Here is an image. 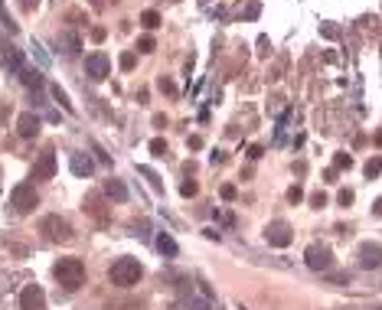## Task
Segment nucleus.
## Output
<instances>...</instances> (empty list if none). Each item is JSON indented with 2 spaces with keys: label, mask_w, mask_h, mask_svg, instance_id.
<instances>
[{
  "label": "nucleus",
  "mask_w": 382,
  "mask_h": 310,
  "mask_svg": "<svg viewBox=\"0 0 382 310\" xmlns=\"http://www.w3.org/2000/svg\"><path fill=\"white\" fill-rule=\"evenodd\" d=\"M52 274H56L59 287H66V291H78L85 284V264L78 258H59L56 268H52Z\"/></svg>",
  "instance_id": "obj_1"
},
{
  "label": "nucleus",
  "mask_w": 382,
  "mask_h": 310,
  "mask_svg": "<svg viewBox=\"0 0 382 310\" xmlns=\"http://www.w3.org/2000/svg\"><path fill=\"white\" fill-rule=\"evenodd\" d=\"M140 274H144V268H140L137 258H118L108 268V281L114 287H134L140 281Z\"/></svg>",
  "instance_id": "obj_2"
},
{
  "label": "nucleus",
  "mask_w": 382,
  "mask_h": 310,
  "mask_svg": "<svg viewBox=\"0 0 382 310\" xmlns=\"http://www.w3.org/2000/svg\"><path fill=\"white\" fill-rule=\"evenodd\" d=\"M36 202H39V196H36V186H33V183H20V186H13V190H10V206L20 212V216L33 212V209H36Z\"/></svg>",
  "instance_id": "obj_3"
},
{
  "label": "nucleus",
  "mask_w": 382,
  "mask_h": 310,
  "mask_svg": "<svg viewBox=\"0 0 382 310\" xmlns=\"http://www.w3.org/2000/svg\"><path fill=\"white\" fill-rule=\"evenodd\" d=\"M304 261H307V268H314V271H330L333 268V248L324 245V242H314V245H307Z\"/></svg>",
  "instance_id": "obj_4"
},
{
  "label": "nucleus",
  "mask_w": 382,
  "mask_h": 310,
  "mask_svg": "<svg viewBox=\"0 0 382 310\" xmlns=\"http://www.w3.org/2000/svg\"><path fill=\"white\" fill-rule=\"evenodd\" d=\"M43 232H46L49 242H72V225L62 216H46L43 219Z\"/></svg>",
  "instance_id": "obj_5"
},
{
  "label": "nucleus",
  "mask_w": 382,
  "mask_h": 310,
  "mask_svg": "<svg viewBox=\"0 0 382 310\" xmlns=\"http://www.w3.org/2000/svg\"><path fill=\"white\" fill-rule=\"evenodd\" d=\"M108 72H111V62H108L105 52H92V56L85 59V75H88V78L102 82V78H108Z\"/></svg>",
  "instance_id": "obj_6"
},
{
  "label": "nucleus",
  "mask_w": 382,
  "mask_h": 310,
  "mask_svg": "<svg viewBox=\"0 0 382 310\" xmlns=\"http://www.w3.org/2000/svg\"><path fill=\"white\" fill-rule=\"evenodd\" d=\"M265 238L274 245V248H288L291 245V225L288 222H281V219H274V222H268V229H265Z\"/></svg>",
  "instance_id": "obj_7"
},
{
  "label": "nucleus",
  "mask_w": 382,
  "mask_h": 310,
  "mask_svg": "<svg viewBox=\"0 0 382 310\" xmlns=\"http://www.w3.org/2000/svg\"><path fill=\"white\" fill-rule=\"evenodd\" d=\"M20 310H46V291H43L39 284L23 287V294H20Z\"/></svg>",
  "instance_id": "obj_8"
},
{
  "label": "nucleus",
  "mask_w": 382,
  "mask_h": 310,
  "mask_svg": "<svg viewBox=\"0 0 382 310\" xmlns=\"http://www.w3.org/2000/svg\"><path fill=\"white\" fill-rule=\"evenodd\" d=\"M379 264H382V248L376 242H363L359 245V268L372 271V268H379Z\"/></svg>",
  "instance_id": "obj_9"
},
{
  "label": "nucleus",
  "mask_w": 382,
  "mask_h": 310,
  "mask_svg": "<svg viewBox=\"0 0 382 310\" xmlns=\"http://www.w3.org/2000/svg\"><path fill=\"white\" fill-rule=\"evenodd\" d=\"M52 176H56V154L46 150V154L39 157L36 170H33V180H52Z\"/></svg>",
  "instance_id": "obj_10"
},
{
  "label": "nucleus",
  "mask_w": 382,
  "mask_h": 310,
  "mask_svg": "<svg viewBox=\"0 0 382 310\" xmlns=\"http://www.w3.org/2000/svg\"><path fill=\"white\" fill-rule=\"evenodd\" d=\"M16 131H20V137H36L39 134V118L33 111H23L20 118H16Z\"/></svg>",
  "instance_id": "obj_11"
},
{
  "label": "nucleus",
  "mask_w": 382,
  "mask_h": 310,
  "mask_svg": "<svg viewBox=\"0 0 382 310\" xmlns=\"http://www.w3.org/2000/svg\"><path fill=\"white\" fill-rule=\"evenodd\" d=\"M69 167H72L75 176H92V170H95V163H92V157H88V154H72Z\"/></svg>",
  "instance_id": "obj_12"
},
{
  "label": "nucleus",
  "mask_w": 382,
  "mask_h": 310,
  "mask_svg": "<svg viewBox=\"0 0 382 310\" xmlns=\"http://www.w3.org/2000/svg\"><path fill=\"white\" fill-rule=\"evenodd\" d=\"M105 196L124 202V199H128V186H124L121 180H108V183H105Z\"/></svg>",
  "instance_id": "obj_13"
},
{
  "label": "nucleus",
  "mask_w": 382,
  "mask_h": 310,
  "mask_svg": "<svg viewBox=\"0 0 382 310\" xmlns=\"http://www.w3.org/2000/svg\"><path fill=\"white\" fill-rule=\"evenodd\" d=\"M20 78H23V85H30V88H43V72L39 69H20Z\"/></svg>",
  "instance_id": "obj_14"
},
{
  "label": "nucleus",
  "mask_w": 382,
  "mask_h": 310,
  "mask_svg": "<svg viewBox=\"0 0 382 310\" xmlns=\"http://www.w3.org/2000/svg\"><path fill=\"white\" fill-rule=\"evenodd\" d=\"M157 248H160V252L167 255V258H173V255H176V242H173V238L167 235V232H160V235H157Z\"/></svg>",
  "instance_id": "obj_15"
},
{
  "label": "nucleus",
  "mask_w": 382,
  "mask_h": 310,
  "mask_svg": "<svg viewBox=\"0 0 382 310\" xmlns=\"http://www.w3.org/2000/svg\"><path fill=\"white\" fill-rule=\"evenodd\" d=\"M49 92H52V98H56V101H59V105H62V108H66L69 114H72V111H75V108H72V101H69V95H66V92H62V88H59V85H49Z\"/></svg>",
  "instance_id": "obj_16"
},
{
  "label": "nucleus",
  "mask_w": 382,
  "mask_h": 310,
  "mask_svg": "<svg viewBox=\"0 0 382 310\" xmlns=\"http://www.w3.org/2000/svg\"><path fill=\"white\" fill-rule=\"evenodd\" d=\"M140 26L157 30V26H160V13H157V10H144V13H140Z\"/></svg>",
  "instance_id": "obj_17"
},
{
  "label": "nucleus",
  "mask_w": 382,
  "mask_h": 310,
  "mask_svg": "<svg viewBox=\"0 0 382 310\" xmlns=\"http://www.w3.org/2000/svg\"><path fill=\"white\" fill-rule=\"evenodd\" d=\"M4 66H7V69H16V72H20V69H23V56H20L16 49H10V52L4 56Z\"/></svg>",
  "instance_id": "obj_18"
},
{
  "label": "nucleus",
  "mask_w": 382,
  "mask_h": 310,
  "mask_svg": "<svg viewBox=\"0 0 382 310\" xmlns=\"http://www.w3.org/2000/svg\"><path fill=\"white\" fill-rule=\"evenodd\" d=\"M186 310H212V304L203 300V297H190V300H186Z\"/></svg>",
  "instance_id": "obj_19"
},
{
  "label": "nucleus",
  "mask_w": 382,
  "mask_h": 310,
  "mask_svg": "<svg viewBox=\"0 0 382 310\" xmlns=\"http://www.w3.org/2000/svg\"><path fill=\"white\" fill-rule=\"evenodd\" d=\"M382 173V157H372V160L366 163V176L372 180V176H379Z\"/></svg>",
  "instance_id": "obj_20"
},
{
  "label": "nucleus",
  "mask_w": 382,
  "mask_h": 310,
  "mask_svg": "<svg viewBox=\"0 0 382 310\" xmlns=\"http://www.w3.org/2000/svg\"><path fill=\"white\" fill-rule=\"evenodd\" d=\"M150 154H154V157H167V140L154 137V140H150Z\"/></svg>",
  "instance_id": "obj_21"
},
{
  "label": "nucleus",
  "mask_w": 382,
  "mask_h": 310,
  "mask_svg": "<svg viewBox=\"0 0 382 310\" xmlns=\"http://www.w3.org/2000/svg\"><path fill=\"white\" fill-rule=\"evenodd\" d=\"M333 167H336V170H350V167H353V157H350V154H336V157H333Z\"/></svg>",
  "instance_id": "obj_22"
},
{
  "label": "nucleus",
  "mask_w": 382,
  "mask_h": 310,
  "mask_svg": "<svg viewBox=\"0 0 382 310\" xmlns=\"http://www.w3.org/2000/svg\"><path fill=\"white\" fill-rule=\"evenodd\" d=\"M180 193H183V196H196V193H199V183H196V180H183V183H180Z\"/></svg>",
  "instance_id": "obj_23"
},
{
  "label": "nucleus",
  "mask_w": 382,
  "mask_h": 310,
  "mask_svg": "<svg viewBox=\"0 0 382 310\" xmlns=\"http://www.w3.org/2000/svg\"><path fill=\"white\" fill-rule=\"evenodd\" d=\"M62 39H66V52H69V56H75V52H78V36H75V33H66V36H62Z\"/></svg>",
  "instance_id": "obj_24"
},
{
  "label": "nucleus",
  "mask_w": 382,
  "mask_h": 310,
  "mask_svg": "<svg viewBox=\"0 0 382 310\" xmlns=\"http://www.w3.org/2000/svg\"><path fill=\"white\" fill-rule=\"evenodd\" d=\"M154 49H157L154 36H140V43H137V52H154Z\"/></svg>",
  "instance_id": "obj_25"
},
{
  "label": "nucleus",
  "mask_w": 382,
  "mask_h": 310,
  "mask_svg": "<svg viewBox=\"0 0 382 310\" xmlns=\"http://www.w3.org/2000/svg\"><path fill=\"white\" fill-rule=\"evenodd\" d=\"M157 85H160V92H167V95H176V85H173L167 75H160V78H157Z\"/></svg>",
  "instance_id": "obj_26"
},
{
  "label": "nucleus",
  "mask_w": 382,
  "mask_h": 310,
  "mask_svg": "<svg viewBox=\"0 0 382 310\" xmlns=\"http://www.w3.org/2000/svg\"><path fill=\"white\" fill-rule=\"evenodd\" d=\"M137 66V56H134V52H124V56H121V69H134Z\"/></svg>",
  "instance_id": "obj_27"
},
{
  "label": "nucleus",
  "mask_w": 382,
  "mask_h": 310,
  "mask_svg": "<svg viewBox=\"0 0 382 310\" xmlns=\"http://www.w3.org/2000/svg\"><path fill=\"white\" fill-rule=\"evenodd\" d=\"M140 173H144V176H147V180H150V186H154V190H157V193H160V190H164V186H160V180H157V173H154V170H147V167H144V170H140Z\"/></svg>",
  "instance_id": "obj_28"
},
{
  "label": "nucleus",
  "mask_w": 382,
  "mask_h": 310,
  "mask_svg": "<svg viewBox=\"0 0 382 310\" xmlns=\"http://www.w3.org/2000/svg\"><path fill=\"white\" fill-rule=\"evenodd\" d=\"M288 199H291V202H300V199H304V190H300V186H291V190H288Z\"/></svg>",
  "instance_id": "obj_29"
},
{
  "label": "nucleus",
  "mask_w": 382,
  "mask_h": 310,
  "mask_svg": "<svg viewBox=\"0 0 382 310\" xmlns=\"http://www.w3.org/2000/svg\"><path fill=\"white\" fill-rule=\"evenodd\" d=\"M310 202H314V209H324V206H327V193H314Z\"/></svg>",
  "instance_id": "obj_30"
},
{
  "label": "nucleus",
  "mask_w": 382,
  "mask_h": 310,
  "mask_svg": "<svg viewBox=\"0 0 382 310\" xmlns=\"http://www.w3.org/2000/svg\"><path fill=\"white\" fill-rule=\"evenodd\" d=\"M336 202H340V206H350V202H353V190H340V196H336Z\"/></svg>",
  "instance_id": "obj_31"
},
{
  "label": "nucleus",
  "mask_w": 382,
  "mask_h": 310,
  "mask_svg": "<svg viewBox=\"0 0 382 310\" xmlns=\"http://www.w3.org/2000/svg\"><path fill=\"white\" fill-rule=\"evenodd\" d=\"M222 199H235V186H229V183L222 186Z\"/></svg>",
  "instance_id": "obj_32"
},
{
  "label": "nucleus",
  "mask_w": 382,
  "mask_h": 310,
  "mask_svg": "<svg viewBox=\"0 0 382 310\" xmlns=\"http://www.w3.org/2000/svg\"><path fill=\"white\" fill-rule=\"evenodd\" d=\"M186 144H190V150H199V147H203V137H190Z\"/></svg>",
  "instance_id": "obj_33"
},
{
  "label": "nucleus",
  "mask_w": 382,
  "mask_h": 310,
  "mask_svg": "<svg viewBox=\"0 0 382 310\" xmlns=\"http://www.w3.org/2000/svg\"><path fill=\"white\" fill-rule=\"evenodd\" d=\"M324 180H327V183H333V180H336V167H330V170L324 173Z\"/></svg>",
  "instance_id": "obj_34"
},
{
  "label": "nucleus",
  "mask_w": 382,
  "mask_h": 310,
  "mask_svg": "<svg viewBox=\"0 0 382 310\" xmlns=\"http://www.w3.org/2000/svg\"><path fill=\"white\" fill-rule=\"evenodd\" d=\"M372 212H376V216H382V199H376V202H372Z\"/></svg>",
  "instance_id": "obj_35"
},
{
  "label": "nucleus",
  "mask_w": 382,
  "mask_h": 310,
  "mask_svg": "<svg viewBox=\"0 0 382 310\" xmlns=\"http://www.w3.org/2000/svg\"><path fill=\"white\" fill-rule=\"evenodd\" d=\"M376 144H379V147H382V131H379V134H376Z\"/></svg>",
  "instance_id": "obj_36"
},
{
  "label": "nucleus",
  "mask_w": 382,
  "mask_h": 310,
  "mask_svg": "<svg viewBox=\"0 0 382 310\" xmlns=\"http://www.w3.org/2000/svg\"><path fill=\"white\" fill-rule=\"evenodd\" d=\"M372 310H382V307H372Z\"/></svg>",
  "instance_id": "obj_37"
}]
</instances>
